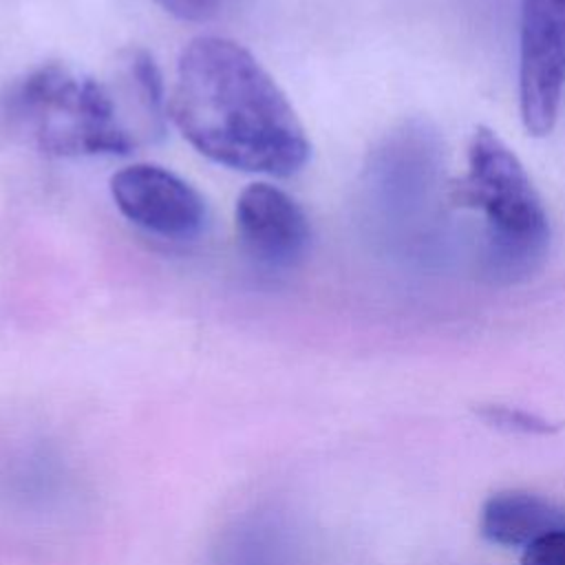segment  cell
Wrapping results in <instances>:
<instances>
[{
	"instance_id": "cell-1",
	"label": "cell",
	"mask_w": 565,
	"mask_h": 565,
	"mask_svg": "<svg viewBox=\"0 0 565 565\" xmlns=\"http://www.w3.org/2000/svg\"><path fill=\"white\" fill-rule=\"evenodd\" d=\"M172 119L199 154L243 172L289 177L311 152L274 77L245 46L218 35L194 38L181 51Z\"/></svg>"
},
{
	"instance_id": "cell-2",
	"label": "cell",
	"mask_w": 565,
	"mask_h": 565,
	"mask_svg": "<svg viewBox=\"0 0 565 565\" xmlns=\"http://www.w3.org/2000/svg\"><path fill=\"white\" fill-rule=\"evenodd\" d=\"M450 203L479 221L475 265L483 282L523 285L547 263L552 227L543 199L519 157L490 128L475 130Z\"/></svg>"
},
{
	"instance_id": "cell-3",
	"label": "cell",
	"mask_w": 565,
	"mask_h": 565,
	"mask_svg": "<svg viewBox=\"0 0 565 565\" xmlns=\"http://www.w3.org/2000/svg\"><path fill=\"white\" fill-rule=\"evenodd\" d=\"M2 108L13 132L51 157L128 154L137 146L110 88L60 62L15 79Z\"/></svg>"
},
{
	"instance_id": "cell-4",
	"label": "cell",
	"mask_w": 565,
	"mask_h": 565,
	"mask_svg": "<svg viewBox=\"0 0 565 565\" xmlns=\"http://www.w3.org/2000/svg\"><path fill=\"white\" fill-rule=\"evenodd\" d=\"M369 194L380 227L399 249L433 256L446 241L444 146L422 119L397 128L373 154Z\"/></svg>"
},
{
	"instance_id": "cell-5",
	"label": "cell",
	"mask_w": 565,
	"mask_h": 565,
	"mask_svg": "<svg viewBox=\"0 0 565 565\" xmlns=\"http://www.w3.org/2000/svg\"><path fill=\"white\" fill-rule=\"evenodd\" d=\"M565 93V0H521L519 113L534 137L552 132Z\"/></svg>"
},
{
	"instance_id": "cell-6",
	"label": "cell",
	"mask_w": 565,
	"mask_h": 565,
	"mask_svg": "<svg viewBox=\"0 0 565 565\" xmlns=\"http://www.w3.org/2000/svg\"><path fill=\"white\" fill-rule=\"evenodd\" d=\"M117 210L139 230L166 241H192L207 221L201 192L168 168L132 163L110 179Z\"/></svg>"
},
{
	"instance_id": "cell-7",
	"label": "cell",
	"mask_w": 565,
	"mask_h": 565,
	"mask_svg": "<svg viewBox=\"0 0 565 565\" xmlns=\"http://www.w3.org/2000/svg\"><path fill=\"white\" fill-rule=\"evenodd\" d=\"M234 223L243 249L267 267L296 265L311 238L309 218L298 201L263 181L238 194Z\"/></svg>"
},
{
	"instance_id": "cell-8",
	"label": "cell",
	"mask_w": 565,
	"mask_h": 565,
	"mask_svg": "<svg viewBox=\"0 0 565 565\" xmlns=\"http://www.w3.org/2000/svg\"><path fill=\"white\" fill-rule=\"evenodd\" d=\"M481 534L503 547H527L539 536L565 527V510L532 492H497L481 510Z\"/></svg>"
},
{
	"instance_id": "cell-9",
	"label": "cell",
	"mask_w": 565,
	"mask_h": 565,
	"mask_svg": "<svg viewBox=\"0 0 565 565\" xmlns=\"http://www.w3.org/2000/svg\"><path fill=\"white\" fill-rule=\"evenodd\" d=\"M479 417L486 419L490 426L510 430V433H523V435H550L556 430L554 424H550L547 419L523 411V408H514V406H483L479 411Z\"/></svg>"
},
{
	"instance_id": "cell-10",
	"label": "cell",
	"mask_w": 565,
	"mask_h": 565,
	"mask_svg": "<svg viewBox=\"0 0 565 565\" xmlns=\"http://www.w3.org/2000/svg\"><path fill=\"white\" fill-rule=\"evenodd\" d=\"M521 565H565V527L552 530L523 547Z\"/></svg>"
},
{
	"instance_id": "cell-11",
	"label": "cell",
	"mask_w": 565,
	"mask_h": 565,
	"mask_svg": "<svg viewBox=\"0 0 565 565\" xmlns=\"http://www.w3.org/2000/svg\"><path fill=\"white\" fill-rule=\"evenodd\" d=\"M163 11L172 13L179 20L201 22L207 20L214 11L218 0H154Z\"/></svg>"
}]
</instances>
